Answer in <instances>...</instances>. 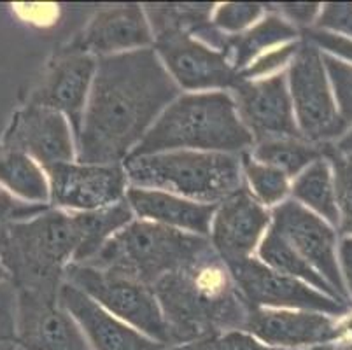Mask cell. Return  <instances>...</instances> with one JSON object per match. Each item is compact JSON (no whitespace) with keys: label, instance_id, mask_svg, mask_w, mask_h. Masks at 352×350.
Masks as SVG:
<instances>
[{"label":"cell","instance_id":"cell-1","mask_svg":"<svg viewBox=\"0 0 352 350\" xmlns=\"http://www.w3.org/2000/svg\"><path fill=\"white\" fill-rule=\"evenodd\" d=\"M179 96L177 83L155 50L98 58L78 137L82 165H118Z\"/></svg>","mask_w":352,"mask_h":350},{"label":"cell","instance_id":"cell-2","mask_svg":"<svg viewBox=\"0 0 352 350\" xmlns=\"http://www.w3.org/2000/svg\"><path fill=\"white\" fill-rule=\"evenodd\" d=\"M170 347L225 331H244L249 305L228 266L209 249L184 268L153 285Z\"/></svg>","mask_w":352,"mask_h":350},{"label":"cell","instance_id":"cell-3","mask_svg":"<svg viewBox=\"0 0 352 350\" xmlns=\"http://www.w3.org/2000/svg\"><path fill=\"white\" fill-rule=\"evenodd\" d=\"M252 142L232 96L219 91L193 93L175 98L128 158L179 149L235 154L244 153Z\"/></svg>","mask_w":352,"mask_h":350},{"label":"cell","instance_id":"cell-4","mask_svg":"<svg viewBox=\"0 0 352 350\" xmlns=\"http://www.w3.org/2000/svg\"><path fill=\"white\" fill-rule=\"evenodd\" d=\"M209 249H212V243L206 237L137 221L111 237L97 254L82 265L109 270L153 289L156 282L188 266Z\"/></svg>","mask_w":352,"mask_h":350},{"label":"cell","instance_id":"cell-5","mask_svg":"<svg viewBox=\"0 0 352 350\" xmlns=\"http://www.w3.org/2000/svg\"><path fill=\"white\" fill-rule=\"evenodd\" d=\"M123 170L133 188L181 195L207 205L221 204L244 188L235 154L172 151L132 156L123 162Z\"/></svg>","mask_w":352,"mask_h":350},{"label":"cell","instance_id":"cell-6","mask_svg":"<svg viewBox=\"0 0 352 350\" xmlns=\"http://www.w3.org/2000/svg\"><path fill=\"white\" fill-rule=\"evenodd\" d=\"M78 243L72 216L47 208L0 233V263L14 287L62 285Z\"/></svg>","mask_w":352,"mask_h":350},{"label":"cell","instance_id":"cell-7","mask_svg":"<svg viewBox=\"0 0 352 350\" xmlns=\"http://www.w3.org/2000/svg\"><path fill=\"white\" fill-rule=\"evenodd\" d=\"M63 281L81 289L111 316L120 317L133 329H139L149 338L170 347V336L162 308L149 285L109 270L78 263H70L67 266Z\"/></svg>","mask_w":352,"mask_h":350},{"label":"cell","instance_id":"cell-8","mask_svg":"<svg viewBox=\"0 0 352 350\" xmlns=\"http://www.w3.org/2000/svg\"><path fill=\"white\" fill-rule=\"evenodd\" d=\"M289 85L303 140L328 144L329 139L344 133L347 127L333 104L321 53L310 41L298 44L289 67Z\"/></svg>","mask_w":352,"mask_h":350},{"label":"cell","instance_id":"cell-9","mask_svg":"<svg viewBox=\"0 0 352 350\" xmlns=\"http://www.w3.org/2000/svg\"><path fill=\"white\" fill-rule=\"evenodd\" d=\"M60 285L16 287V340L23 350H94L58 300Z\"/></svg>","mask_w":352,"mask_h":350},{"label":"cell","instance_id":"cell-10","mask_svg":"<svg viewBox=\"0 0 352 350\" xmlns=\"http://www.w3.org/2000/svg\"><path fill=\"white\" fill-rule=\"evenodd\" d=\"M228 270L249 308H300L331 316H344L351 310L345 303L314 291L305 282L277 274L252 258L233 263Z\"/></svg>","mask_w":352,"mask_h":350},{"label":"cell","instance_id":"cell-11","mask_svg":"<svg viewBox=\"0 0 352 350\" xmlns=\"http://www.w3.org/2000/svg\"><path fill=\"white\" fill-rule=\"evenodd\" d=\"M156 54L177 86L186 89L235 88L239 72L219 51L198 43L190 34L166 30L155 35Z\"/></svg>","mask_w":352,"mask_h":350},{"label":"cell","instance_id":"cell-12","mask_svg":"<svg viewBox=\"0 0 352 350\" xmlns=\"http://www.w3.org/2000/svg\"><path fill=\"white\" fill-rule=\"evenodd\" d=\"M239 118L251 131L252 139L263 142L270 139H302L294 123L293 104L283 74L240 81L233 88Z\"/></svg>","mask_w":352,"mask_h":350},{"label":"cell","instance_id":"cell-13","mask_svg":"<svg viewBox=\"0 0 352 350\" xmlns=\"http://www.w3.org/2000/svg\"><path fill=\"white\" fill-rule=\"evenodd\" d=\"M272 219V228L345 300L347 294L335 259L331 228L296 201H284L275 207Z\"/></svg>","mask_w":352,"mask_h":350},{"label":"cell","instance_id":"cell-14","mask_svg":"<svg viewBox=\"0 0 352 350\" xmlns=\"http://www.w3.org/2000/svg\"><path fill=\"white\" fill-rule=\"evenodd\" d=\"M54 205L81 212L111 207L126 195L123 165H74L62 163L47 168Z\"/></svg>","mask_w":352,"mask_h":350},{"label":"cell","instance_id":"cell-15","mask_svg":"<svg viewBox=\"0 0 352 350\" xmlns=\"http://www.w3.org/2000/svg\"><path fill=\"white\" fill-rule=\"evenodd\" d=\"M2 146L28 154L44 168L70 163L74 142L70 127L60 112L43 105L28 104L12 118Z\"/></svg>","mask_w":352,"mask_h":350},{"label":"cell","instance_id":"cell-16","mask_svg":"<svg viewBox=\"0 0 352 350\" xmlns=\"http://www.w3.org/2000/svg\"><path fill=\"white\" fill-rule=\"evenodd\" d=\"M244 331L272 349H303L333 343L347 327L319 312H287L272 308H251Z\"/></svg>","mask_w":352,"mask_h":350},{"label":"cell","instance_id":"cell-17","mask_svg":"<svg viewBox=\"0 0 352 350\" xmlns=\"http://www.w3.org/2000/svg\"><path fill=\"white\" fill-rule=\"evenodd\" d=\"M270 223V214L245 188L221 201L212 217V243L226 266L251 258L259 237Z\"/></svg>","mask_w":352,"mask_h":350},{"label":"cell","instance_id":"cell-18","mask_svg":"<svg viewBox=\"0 0 352 350\" xmlns=\"http://www.w3.org/2000/svg\"><path fill=\"white\" fill-rule=\"evenodd\" d=\"M97 70L91 54L67 50L50 67L41 86L32 95L30 104L53 109L70 121L78 135L85 116L86 96Z\"/></svg>","mask_w":352,"mask_h":350},{"label":"cell","instance_id":"cell-19","mask_svg":"<svg viewBox=\"0 0 352 350\" xmlns=\"http://www.w3.org/2000/svg\"><path fill=\"white\" fill-rule=\"evenodd\" d=\"M58 300L67 312L79 324L85 333L89 347L94 350H168L149 338L144 333L126 326L116 317L105 312L98 303H95L81 289L63 281L58 291Z\"/></svg>","mask_w":352,"mask_h":350},{"label":"cell","instance_id":"cell-20","mask_svg":"<svg viewBox=\"0 0 352 350\" xmlns=\"http://www.w3.org/2000/svg\"><path fill=\"white\" fill-rule=\"evenodd\" d=\"M151 43L153 32L142 9L116 6L98 11L70 50L102 58L116 51L142 50Z\"/></svg>","mask_w":352,"mask_h":350},{"label":"cell","instance_id":"cell-21","mask_svg":"<svg viewBox=\"0 0 352 350\" xmlns=\"http://www.w3.org/2000/svg\"><path fill=\"white\" fill-rule=\"evenodd\" d=\"M124 200L132 212L153 223L170 226L175 230H190L193 235H209L210 223L216 214L217 205L198 204L184 200L170 193L156 189L128 188Z\"/></svg>","mask_w":352,"mask_h":350},{"label":"cell","instance_id":"cell-22","mask_svg":"<svg viewBox=\"0 0 352 350\" xmlns=\"http://www.w3.org/2000/svg\"><path fill=\"white\" fill-rule=\"evenodd\" d=\"M132 208L124 198L111 207L72 214L74 226L79 239L72 263L78 265L88 263L111 237L132 223Z\"/></svg>","mask_w":352,"mask_h":350},{"label":"cell","instance_id":"cell-23","mask_svg":"<svg viewBox=\"0 0 352 350\" xmlns=\"http://www.w3.org/2000/svg\"><path fill=\"white\" fill-rule=\"evenodd\" d=\"M0 186L23 201L46 205L50 188L39 165L18 149L0 144Z\"/></svg>","mask_w":352,"mask_h":350},{"label":"cell","instance_id":"cell-24","mask_svg":"<svg viewBox=\"0 0 352 350\" xmlns=\"http://www.w3.org/2000/svg\"><path fill=\"white\" fill-rule=\"evenodd\" d=\"M293 37H296V28L279 16L272 14L244 34L228 35V43L223 54L228 58L235 72H242L256 54L275 44L286 43Z\"/></svg>","mask_w":352,"mask_h":350},{"label":"cell","instance_id":"cell-25","mask_svg":"<svg viewBox=\"0 0 352 350\" xmlns=\"http://www.w3.org/2000/svg\"><path fill=\"white\" fill-rule=\"evenodd\" d=\"M259 256L265 261L268 268H272L277 274L287 275V277L300 278V281L312 284L314 287L321 289L333 300L345 303L337 294V291L321 277V275L302 258V256L283 239V237L270 226L267 237L263 239L261 245H259ZM347 305V303H345Z\"/></svg>","mask_w":352,"mask_h":350},{"label":"cell","instance_id":"cell-26","mask_svg":"<svg viewBox=\"0 0 352 350\" xmlns=\"http://www.w3.org/2000/svg\"><path fill=\"white\" fill-rule=\"evenodd\" d=\"M293 195L312 207L331 224L340 223L337 208V198H335V186L331 182L328 163L322 158L310 163L305 170L298 175L293 184Z\"/></svg>","mask_w":352,"mask_h":350},{"label":"cell","instance_id":"cell-27","mask_svg":"<svg viewBox=\"0 0 352 350\" xmlns=\"http://www.w3.org/2000/svg\"><path fill=\"white\" fill-rule=\"evenodd\" d=\"M254 160L274 166L286 175H296L322 156V146L303 139H270L256 146Z\"/></svg>","mask_w":352,"mask_h":350},{"label":"cell","instance_id":"cell-28","mask_svg":"<svg viewBox=\"0 0 352 350\" xmlns=\"http://www.w3.org/2000/svg\"><path fill=\"white\" fill-rule=\"evenodd\" d=\"M240 165L259 204L274 205L287 195V175L280 170L256 162L248 153H242Z\"/></svg>","mask_w":352,"mask_h":350},{"label":"cell","instance_id":"cell-29","mask_svg":"<svg viewBox=\"0 0 352 350\" xmlns=\"http://www.w3.org/2000/svg\"><path fill=\"white\" fill-rule=\"evenodd\" d=\"M322 154L333 162L335 168V198H337L340 228L352 233V156L338 153L331 144H322Z\"/></svg>","mask_w":352,"mask_h":350},{"label":"cell","instance_id":"cell-30","mask_svg":"<svg viewBox=\"0 0 352 350\" xmlns=\"http://www.w3.org/2000/svg\"><path fill=\"white\" fill-rule=\"evenodd\" d=\"M168 350H283L263 345L254 336L245 331H225L217 335L204 336L182 345L170 347Z\"/></svg>","mask_w":352,"mask_h":350},{"label":"cell","instance_id":"cell-31","mask_svg":"<svg viewBox=\"0 0 352 350\" xmlns=\"http://www.w3.org/2000/svg\"><path fill=\"white\" fill-rule=\"evenodd\" d=\"M321 58L337 95L338 116L342 123L349 127L352 123V65L340 62L328 53H322Z\"/></svg>","mask_w":352,"mask_h":350},{"label":"cell","instance_id":"cell-32","mask_svg":"<svg viewBox=\"0 0 352 350\" xmlns=\"http://www.w3.org/2000/svg\"><path fill=\"white\" fill-rule=\"evenodd\" d=\"M261 14L259 4H225L214 18V27L221 32H240Z\"/></svg>","mask_w":352,"mask_h":350},{"label":"cell","instance_id":"cell-33","mask_svg":"<svg viewBox=\"0 0 352 350\" xmlns=\"http://www.w3.org/2000/svg\"><path fill=\"white\" fill-rule=\"evenodd\" d=\"M46 210L47 205L28 204V201L18 200L0 186V233L11 224L32 219V217L39 216Z\"/></svg>","mask_w":352,"mask_h":350},{"label":"cell","instance_id":"cell-34","mask_svg":"<svg viewBox=\"0 0 352 350\" xmlns=\"http://www.w3.org/2000/svg\"><path fill=\"white\" fill-rule=\"evenodd\" d=\"M18 296L11 281H0V342L16 340Z\"/></svg>","mask_w":352,"mask_h":350},{"label":"cell","instance_id":"cell-35","mask_svg":"<svg viewBox=\"0 0 352 350\" xmlns=\"http://www.w3.org/2000/svg\"><path fill=\"white\" fill-rule=\"evenodd\" d=\"M298 50V44H287V46L279 47V50H272L270 53H267L265 56H261L256 63H252L251 67L244 69L242 72H239L240 81H248L251 77L265 76V74L272 72V70L279 69L284 63L293 60L294 53Z\"/></svg>","mask_w":352,"mask_h":350},{"label":"cell","instance_id":"cell-36","mask_svg":"<svg viewBox=\"0 0 352 350\" xmlns=\"http://www.w3.org/2000/svg\"><path fill=\"white\" fill-rule=\"evenodd\" d=\"M318 27L342 32L352 37V4H328L319 16Z\"/></svg>","mask_w":352,"mask_h":350},{"label":"cell","instance_id":"cell-37","mask_svg":"<svg viewBox=\"0 0 352 350\" xmlns=\"http://www.w3.org/2000/svg\"><path fill=\"white\" fill-rule=\"evenodd\" d=\"M310 43L318 44L324 50L335 51L345 58L352 60V41L340 37V35H333L328 32H310Z\"/></svg>","mask_w":352,"mask_h":350},{"label":"cell","instance_id":"cell-38","mask_svg":"<svg viewBox=\"0 0 352 350\" xmlns=\"http://www.w3.org/2000/svg\"><path fill=\"white\" fill-rule=\"evenodd\" d=\"M279 11L286 16L289 21H294L296 25H309L316 14L319 12L318 4H283L279 8Z\"/></svg>","mask_w":352,"mask_h":350},{"label":"cell","instance_id":"cell-39","mask_svg":"<svg viewBox=\"0 0 352 350\" xmlns=\"http://www.w3.org/2000/svg\"><path fill=\"white\" fill-rule=\"evenodd\" d=\"M340 259H342V266H344L345 278H347L349 289H351V294H352V237L351 239L342 240Z\"/></svg>","mask_w":352,"mask_h":350},{"label":"cell","instance_id":"cell-40","mask_svg":"<svg viewBox=\"0 0 352 350\" xmlns=\"http://www.w3.org/2000/svg\"><path fill=\"white\" fill-rule=\"evenodd\" d=\"M338 153L347 154V156H352V131L349 135H345L344 139L337 144V146H333Z\"/></svg>","mask_w":352,"mask_h":350},{"label":"cell","instance_id":"cell-41","mask_svg":"<svg viewBox=\"0 0 352 350\" xmlns=\"http://www.w3.org/2000/svg\"><path fill=\"white\" fill-rule=\"evenodd\" d=\"M302 350H337V343H322V345L307 347V349Z\"/></svg>","mask_w":352,"mask_h":350},{"label":"cell","instance_id":"cell-42","mask_svg":"<svg viewBox=\"0 0 352 350\" xmlns=\"http://www.w3.org/2000/svg\"><path fill=\"white\" fill-rule=\"evenodd\" d=\"M337 350H352V340H345V342L338 343Z\"/></svg>","mask_w":352,"mask_h":350},{"label":"cell","instance_id":"cell-43","mask_svg":"<svg viewBox=\"0 0 352 350\" xmlns=\"http://www.w3.org/2000/svg\"><path fill=\"white\" fill-rule=\"evenodd\" d=\"M0 281H9V275H8V272H6V268L2 263H0Z\"/></svg>","mask_w":352,"mask_h":350},{"label":"cell","instance_id":"cell-44","mask_svg":"<svg viewBox=\"0 0 352 350\" xmlns=\"http://www.w3.org/2000/svg\"><path fill=\"white\" fill-rule=\"evenodd\" d=\"M345 327H349V329H351V331H352V320H349L347 326H345Z\"/></svg>","mask_w":352,"mask_h":350}]
</instances>
